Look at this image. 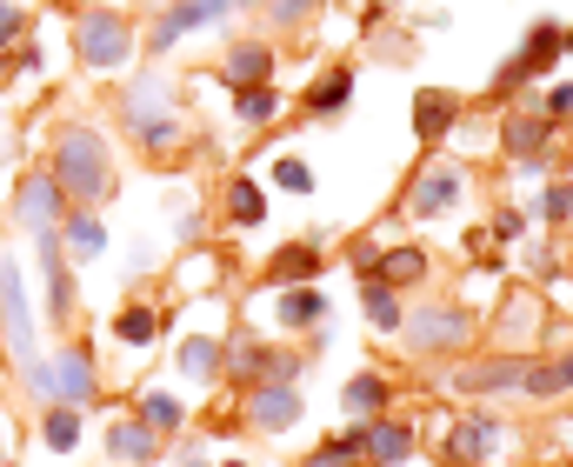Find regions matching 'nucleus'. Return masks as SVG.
Instances as JSON below:
<instances>
[{
	"instance_id": "7c9ffc66",
	"label": "nucleus",
	"mask_w": 573,
	"mask_h": 467,
	"mask_svg": "<svg viewBox=\"0 0 573 467\" xmlns=\"http://www.w3.org/2000/svg\"><path fill=\"white\" fill-rule=\"evenodd\" d=\"M313 267H320L313 248H280L274 254V274H287V281H313Z\"/></svg>"
},
{
	"instance_id": "0eeeda50",
	"label": "nucleus",
	"mask_w": 573,
	"mask_h": 467,
	"mask_svg": "<svg viewBox=\"0 0 573 467\" xmlns=\"http://www.w3.org/2000/svg\"><path fill=\"white\" fill-rule=\"evenodd\" d=\"M54 401L60 408H88L94 401V354L88 348H60V361H54Z\"/></svg>"
},
{
	"instance_id": "9b49d317",
	"label": "nucleus",
	"mask_w": 573,
	"mask_h": 467,
	"mask_svg": "<svg viewBox=\"0 0 573 467\" xmlns=\"http://www.w3.org/2000/svg\"><path fill=\"white\" fill-rule=\"evenodd\" d=\"M560 54V27L553 21H540L534 34H527V47L501 67V88H520V81H534V73H547V60Z\"/></svg>"
},
{
	"instance_id": "bb28decb",
	"label": "nucleus",
	"mask_w": 573,
	"mask_h": 467,
	"mask_svg": "<svg viewBox=\"0 0 573 467\" xmlns=\"http://www.w3.org/2000/svg\"><path fill=\"white\" fill-rule=\"evenodd\" d=\"M181 367H187L194 380H214V374H220V341H207V334H194V341L181 348Z\"/></svg>"
},
{
	"instance_id": "f3484780",
	"label": "nucleus",
	"mask_w": 573,
	"mask_h": 467,
	"mask_svg": "<svg viewBox=\"0 0 573 467\" xmlns=\"http://www.w3.org/2000/svg\"><path fill=\"white\" fill-rule=\"evenodd\" d=\"M227 81H233V88H261V81H274V47L240 41V47L227 54Z\"/></svg>"
},
{
	"instance_id": "2eb2a0df",
	"label": "nucleus",
	"mask_w": 573,
	"mask_h": 467,
	"mask_svg": "<svg viewBox=\"0 0 573 467\" xmlns=\"http://www.w3.org/2000/svg\"><path fill=\"white\" fill-rule=\"evenodd\" d=\"M501 140H507L514 161H547V147H553V121H547V114H514V121L501 127Z\"/></svg>"
},
{
	"instance_id": "2f4dec72",
	"label": "nucleus",
	"mask_w": 573,
	"mask_h": 467,
	"mask_svg": "<svg viewBox=\"0 0 573 467\" xmlns=\"http://www.w3.org/2000/svg\"><path fill=\"white\" fill-rule=\"evenodd\" d=\"M153 328H160V321H153V307H127V315H121V341H127V348H147Z\"/></svg>"
},
{
	"instance_id": "6ab92c4d",
	"label": "nucleus",
	"mask_w": 573,
	"mask_h": 467,
	"mask_svg": "<svg viewBox=\"0 0 573 467\" xmlns=\"http://www.w3.org/2000/svg\"><path fill=\"white\" fill-rule=\"evenodd\" d=\"M387 395H393V387H387V374H354V380H347V395H341V401H347V414H360V421H374V414L387 408Z\"/></svg>"
},
{
	"instance_id": "20e7f679",
	"label": "nucleus",
	"mask_w": 573,
	"mask_h": 467,
	"mask_svg": "<svg viewBox=\"0 0 573 467\" xmlns=\"http://www.w3.org/2000/svg\"><path fill=\"white\" fill-rule=\"evenodd\" d=\"M127 127L140 134V147H174V107H168V73H140L127 88Z\"/></svg>"
},
{
	"instance_id": "b1692460",
	"label": "nucleus",
	"mask_w": 573,
	"mask_h": 467,
	"mask_svg": "<svg viewBox=\"0 0 573 467\" xmlns=\"http://www.w3.org/2000/svg\"><path fill=\"white\" fill-rule=\"evenodd\" d=\"M41 434H47V447H54V454H73V447H80V408H47Z\"/></svg>"
},
{
	"instance_id": "473e14b6",
	"label": "nucleus",
	"mask_w": 573,
	"mask_h": 467,
	"mask_svg": "<svg viewBox=\"0 0 573 467\" xmlns=\"http://www.w3.org/2000/svg\"><path fill=\"white\" fill-rule=\"evenodd\" d=\"M307 467H360V447L354 441H326V447L307 454Z\"/></svg>"
},
{
	"instance_id": "a19ab883",
	"label": "nucleus",
	"mask_w": 573,
	"mask_h": 467,
	"mask_svg": "<svg viewBox=\"0 0 573 467\" xmlns=\"http://www.w3.org/2000/svg\"><path fill=\"white\" fill-rule=\"evenodd\" d=\"M553 380H560V395H566V387H573V354H566L560 367H553Z\"/></svg>"
},
{
	"instance_id": "6e6552de",
	"label": "nucleus",
	"mask_w": 573,
	"mask_h": 467,
	"mask_svg": "<svg viewBox=\"0 0 573 467\" xmlns=\"http://www.w3.org/2000/svg\"><path fill=\"white\" fill-rule=\"evenodd\" d=\"M347 441H354V447H360L367 460H380V467H400L406 454H414V434H406L400 421H380V414H374V421H360V428H354Z\"/></svg>"
},
{
	"instance_id": "5701e85b",
	"label": "nucleus",
	"mask_w": 573,
	"mask_h": 467,
	"mask_svg": "<svg viewBox=\"0 0 573 467\" xmlns=\"http://www.w3.org/2000/svg\"><path fill=\"white\" fill-rule=\"evenodd\" d=\"M421 274H427V254H421V248H393V254H380V274H374V281L406 287V281H421Z\"/></svg>"
},
{
	"instance_id": "1a4fd4ad",
	"label": "nucleus",
	"mask_w": 573,
	"mask_h": 467,
	"mask_svg": "<svg viewBox=\"0 0 573 467\" xmlns=\"http://www.w3.org/2000/svg\"><path fill=\"white\" fill-rule=\"evenodd\" d=\"M501 447V421H486V414H467L454 434H447V467H480L486 454Z\"/></svg>"
},
{
	"instance_id": "4be33fe9",
	"label": "nucleus",
	"mask_w": 573,
	"mask_h": 467,
	"mask_svg": "<svg viewBox=\"0 0 573 467\" xmlns=\"http://www.w3.org/2000/svg\"><path fill=\"white\" fill-rule=\"evenodd\" d=\"M101 248H107V227H101L88 207H80V214L67 220V254H73V261H94Z\"/></svg>"
},
{
	"instance_id": "f03ea898",
	"label": "nucleus",
	"mask_w": 573,
	"mask_h": 467,
	"mask_svg": "<svg viewBox=\"0 0 573 467\" xmlns=\"http://www.w3.org/2000/svg\"><path fill=\"white\" fill-rule=\"evenodd\" d=\"M0 341H8L14 367L27 374L34 401H54V374H47L41 354H34V315H27V294H21V267H14V261H0Z\"/></svg>"
},
{
	"instance_id": "423d86ee",
	"label": "nucleus",
	"mask_w": 573,
	"mask_h": 467,
	"mask_svg": "<svg viewBox=\"0 0 573 467\" xmlns=\"http://www.w3.org/2000/svg\"><path fill=\"white\" fill-rule=\"evenodd\" d=\"M233 14V0H181V8H168L153 21V34H147V47L153 54H168L181 34H194V27H207V21H227Z\"/></svg>"
},
{
	"instance_id": "f704fd0d",
	"label": "nucleus",
	"mask_w": 573,
	"mask_h": 467,
	"mask_svg": "<svg viewBox=\"0 0 573 467\" xmlns=\"http://www.w3.org/2000/svg\"><path fill=\"white\" fill-rule=\"evenodd\" d=\"M21 34H27V14L14 8V0H0V47H14Z\"/></svg>"
},
{
	"instance_id": "c9c22d12",
	"label": "nucleus",
	"mask_w": 573,
	"mask_h": 467,
	"mask_svg": "<svg viewBox=\"0 0 573 467\" xmlns=\"http://www.w3.org/2000/svg\"><path fill=\"white\" fill-rule=\"evenodd\" d=\"M274 181H280L287 194H307V187H313V174H307L300 161H280V168H274Z\"/></svg>"
},
{
	"instance_id": "c85d7f7f",
	"label": "nucleus",
	"mask_w": 573,
	"mask_h": 467,
	"mask_svg": "<svg viewBox=\"0 0 573 467\" xmlns=\"http://www.w3.org/2000/svg\"><path fill=\"white\" fill-rule=\"evenodd\" d=\"M360 307H367V321H374V328H400V300H393V287H387V281H367Z\"/></svg>"
},
{
	"instance_id": "79ce46f5",
	"label": "nucleus",
	"mask_w": 573,
	"mask_h": 467,
	"mask_svg": "<svg viewBox=\"0 0 573 467\" xmlns=\"http://www.w3.org/2000/svg\"><path fill=\"white\" fill-rule=\"evenodd\" d=\"M181 467H207V460H200V454H187V460H181Z\"/></svg>"
},
{
	"instance_id": "f257e3e1",
	"label": "nucleus",
	"mask_w": 573,
	"mask_h": 467,
	"mask_svg": "<svg viewBox=\"0 0 573 467\" xmlns=\"http://www.w3.org/2000/svg\"><path fill=\"white\" fill-rule=\"evenodd\" d=\"M54 181L73 207H101L114 194V153L94 127H60L54 140Z\"/></svg>"
},
{
	"instance_id": "aec40b11",
	"label": "nucleus",
	"mask_w": 573,
	"mask_h": 467,
	"mask_svg": "<svg viewBox=\"0 0 573 467\" xmlns=\"http://www.w3.org/2000/svg\"><path fill=\"white\" fill-rule=\"evenodd\" d=\"M274 315H280V328H307V321L326 315V294H320V287H294V294L274 300Z\"/></svg>"
},
{
	"instance_id": "a211bd4d",
	"label": "nucleus",
	"mask_w": 573,
	"mask_h": 467,
	"mask_svg": "<svg viewBox=\"0 0 573 467\" xmlns=\"http://www.w3.org/2000/svg\"><path fill=\"white\" fill-rule=\"evenodd\" d=\"M454 114H460L454 94H434V88L414 94V134H421V140H447V134H454Z\"/></svg>"
},
{
	"instance_id": "dca6fc26",
	"label": "nucleus",
	"mask_w": 573,
	"mask_h": 467,
	"mask_svg": "<svg viewBox=\"0 0 573 467\" xmlns=\"http://www.w3.org/2000/svg\"><path fill=\"white\" fill-rule=\"evenodd\" d=\"M454 194H460V174L454 168H421L414 174V194H406V214H440V207H454Z\"/></svg>"
},
{
	"instance_id": "4c0bfd02",
	"label": "nucleus",
	"mask_w": 573,
	"mask_h": 467,
	"mask_svg": "<svg viewBox=\"0 0 573 467\" xmlns=\"http://www.w3.org/2000/svg\"><path fill=\"white\" fill-rule=\"evenodd\" d=\"M313 8H320V0H267V14H274V21H307Z\"/></svg>"
},
{
	"instance_id": "37998d69",
	"label": "nucleus",
	"mask_w": 573,
	"mask_h": 467,
	"mask_svg": "<svg viewBox=\"0 0 573 467\" xmlns=\"http://www.w3.org/2000/svg\"><path fill=\"white\" fill-rule=\"evenodd\" d=\"M560 47H566V54H573V34H560Z\"/></svg>"
},
{
	"instance_id": "72a5a7b5",
	"label": "nucleus",
	"mask_w": 573,
	"mask_h": 467,
	"mask_svg": "<svg viewBox=\"0 0 573 467\" xmlns=\"http://www.w3.org/2000/svg\"><path fill=\"white\" fill-rule=\"evenodd\" d=\"M520 395H534V401L560 395V380H553V367H534V361H527V380H520Z\"/></svg>"
},
{
	"instance_id": "9d476101",
	"label": "nucleus",
	"mask_w": 573,
	"mask_h": 467,
	"mask_svg": "<svg viewBox=\"0 0 573 467\" xmlns=\"http://www.w3.org/2000/svg\"><path fill=\"white\" fill-rule=\"evenodd\" d=\"M60 207H67V194H60V181L54 174H34V181H21V201H14V214H21V227H60Z\"/></svg>"
},
{
	"instance_id": "58836bf2",
	"label": "nucleus",
	"mask_w": 573,
	"mask_h": 467,
	"mask_svg": "<svg viewBox=\"0 0 573 467\" xmlns=\"http://www.w3.org/2000/svg\"><path fill=\"white\" fill-rule=\"evenodd\" d=\"M494 227H501V241H520V234H527V214H514V207H507Z\"/></svg>"
},
{
	"instance_id": "ea45409f",
	"label": "nucleus",
	"mask_w": 573,
	"mask_h": 467,
	"mask_svg": "<svg viewBox=\"0 0 573 467\" xmlns=\"http://www.w3.org/2000/svg\"><path fill=\"white\" fill-rule=\"evenodd\" d=\"M547 114H553V121H560V114H573V81H566V88H553V101H547Z\"/></svg>"
},
{
	"instance_id": "cd10ccee",
	"label": "nucleus",
	"mask_w": 573,
	"mask_h": 467,
	"mask_svg": "<svg viewBox=\"0 0 573 467\" xmlns=\"http://www.w3.org/2000/svg\"><path fill=\"white\" fill-rule=\"evenodd\" d=\"M274 114H280L274 81H261V88H240V121H248V127H261V121H274Z\"/></svg>"
},
{
	"instance_id": "c03bdc74",
	"label": "nucleus",
	"mask_w": 573,
	"mask_h": 467,
	"mask_svg": "<svg viewBox=\"0 0 573 467\" xmlns=\"http://www.w3.org/2000/svg\"><path fill=\"white\" fill-rule=\"evenodd\" d=\"M227 467H240V460H227Z\"/></svg>"
},
{
	"instance_id": "f8f14e48",
	"label": "nucleus",
	"mask_w": 573,
	"mask_h": 467,
	"mask_svg": "<svg viewBox=\"0 0 573 467\" xmlns=\"http://www.w3.org/2000/svg\"><path fill=\"white\" fill-rule=\"evenodd\" d=\"M41 267H47V315L67 321L73 315V274L60 261V227H41Z\"/></svg>"
},
{
	"instance_id": "c756f323",
	"label": "nucleus",
	"mask_w": 573,
	"mask_h": 467,
	"mask_svg": "<svg viewBox=\"0 0 573 467\" xmlns=\"http://www.w3.org/2000/svg\"><path fill=\"white\" fill-rule=\"evenodd\" d=\"M227 207H233V220H240V227H254V220L267 214V201H261V187H254V181H233V187H227Z\"/></svg>"
},
{
	"instance_id": "a878e982",
	"label": "nucleus",
	"mask_w": 573,
	"mask_h": 467,
	"mask_svg": "<svg viewBox=\"0 0 573 467\" xmlns=\"http://www.w3.org/2000/svg\"><path fill=\"white\" fill-rule=\"evenodd\" d=\"M140 421H147L153 434H174V428H181V401L168 395V387H153V395L140 401Z\"/></svg>"
},
{
	"instance_id": "393cba45",
	"label": "nucleus",
	"mask_w": 573,
	"mask_h": 467,
	"mask_svg": "<svg viewBox=\"0 0 573 467\" xmlns=\"http://www.w3.org/2000/svg\"><path fill=\"white\" fill-rule=\"evenodd\" d=\"M347 94H354V73H326V81L307 88V114H334V107H347Z\"/></svg>"
},
{
	"instance_id": "4468645a",
	"label": "nucleus",
	"mask_w": 573,
	"mask_h": 467,
	"mask_svg": "<svg viewBox=\"0 0 573 467\" xmlns=\"http://www.w3.org/2000/svg\"><path fill=\"white\" fill-rule=\"evenodd\" d=\"M107 454H114L121 467H153V460H160V434H153L147 421H114V428H107Z\"/></svg>"
},
{
	"instance_id": "7ed1b4c3",
	"label": "nucleus",
	"mask_w": 573,
	"mask_h": 467,
	"mask_svg": "<svg viewBox=\"0 0 573 467\" xmlns=\"http://www.w3.org/2000/svg\"><path fill=\"white\" fill-rule=\"evenodd\" d=\"M73 47H80V60H88L94 73H121V67H127V54H134V27H127L121 14L94 8V14H80Z\"/></svg>"
},
{
	"instance_id": "e433bc0d",
	"label": "nucleus",
	"mask_w": 573,
	"mask_h": 467,
	"mask_svg": "<svg viewBox=\"0 0 573 467\" xmlns=\"http://www.w3.org/2000/svg\"><path fill=\"white\" fill-rule=\"evenodd\" d=\"M540 214H547V220H566V214H573V187H566V181H560V187H547Z\"/></svg>"
},
{
	"instance_id": "ddd939ff",
	"label": "nucleus",
	"mask_w": 573,
	"mask_h": 467,
	"mask_svg": "<svg viewBox=\"0 0 573 467\" xmlns=\"http://www.w3.org/2000/svg\"><path fill=\"white\" fill-rule=\"evenodd\" d=\"M248 414H254V428H294L300 421V395H294V380H261L254 387V401H248Z\"/></svg>"
},
{
	"instance_id": "39448f33",
	"label": "nucleus",
	"mask_w": 573,
	"mask_h": 467,
	"mask_svg": "<svg viewBox=\"0 0 573 467\" xmlns=\"http://www.w3.org/2000/svg\"><path fill=\"white\" fill-rule=\"evenodd\" d=\"M400 328H406V341H414V348H467L473 341V321L460 315V307H421V315H400Z\"/></svg>"
},
{
	"instance_id": "412c9836",
	"label": "nucleus",
	"mask_w": 573,
	"mask_h": 467,
	"mask_svg": "<svg viewBox=\"0 0 573 467\" xmlns=\"http://www.w3.org/2000/svg\"><path fill=\"white\" fill-rule=\"evenodd\" d=\"M520 380H527V361H486V367L467 374L473 395H507V387H520Z\"/></svg>"
}]
</instances>
